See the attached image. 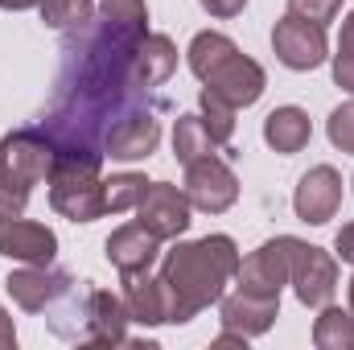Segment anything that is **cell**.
<instances>
[{
	"instance_id": "6da1fadb",
	"label": "cell",
	"mask_w": 354,
	"mask_h": 350,
	"mask_svg": "<svg viewBox=\"0 0 354 350\" xmlns=\"http://www.w3.org/2000/svg\"><path fill=\"white\" fill-rule=\"evenodd\" d=\"M239 260L243 256L231 235H202V239L177 243L161 264V276L174 288L177 301V326H185L202 309L218 305V297L227 293V284L239 272Z\"/></svg>"
},
{
	"instance_id": "7a4b0ae2",
	"label": "cell",
	"mask_w": 354,
	"mask_h": 350,
	"mask_svg": "<svg viewBox=\"0 0 354 350\" xmlns=\"http://www.w3.org/2000/svg\"><path fill=\"white\" fill-rule=\"evenodd\" d=\"M103 153H58L54 169L46 177L50 185V206L71 219V223H95L107 214V198H103Z\"/></svg>"
},
{
	"instance_id": "3957f363",
	"label": "cell",
	"mask_w": 354,
	"mask_h": 350,
	"mask_svg": "<svg viewBox=\"0 0 354 350\" xmlns=\"http://www.w3.org/2000/svg\"><path fill=\"white\" fill-rule=\"evenodd\" d=\"M297 235H276L260 243L248 260H239L235 272V284L243 293H260V297H280V288L288 284V272H292V256H297Z\"/></svg>"
},
{
	"instance_id": "277c9868",
	"label": "cell",
	"mask_w": 354,
	"mask_h": 350,
	"mask_svg": "<svg viewBox=\"0 0 354 350\" xmlns=\"http://www.w3.org/2000/svg\"><path fill=\"white\" fill-rule=\"evenodd\" d=\"M272 50L288 71H317L330 58V42H326V25L305 21L297 12H284L272 29Z\"/></svg>"
},
{
	"instance_id": "5b68a950",
	"label": "cell",
	"mask_w": 354,
	"mask_h": 350,
	"mask_svg": "<svg viewBox=\"0 0 354 350\" xmlns=\"http://www.w3.org/2000/svg\"><path fill=\"white\" fill-rule=\"evenodd\" d=\"M185 198H189V206L194 210H202V214H223V210H231L235 206V198H239V177L235 169L223 161V157H202V161H189L185 165Z\"/></svg>"
},
{
	"instance_id": "8992f818",
	"label": "cell",
	"mask_w": 354,
	"mask_h": 350,
	"mask_svg": "<svg viewBox=\"0 0 354 350\" xmlns=\"http://www.w3.org/2000/svg\"><path fill=\"white\" fill-rule=\"evenodd\" d=\"M189 214H194V206H189L185 190H177L169 181H149L140 202H136V223L145 231H153L161 243L165 239H181L189 231V223H194Z\"/></svg>"
},
{
	"instance_id": "52a82bcc",
	"label": "cell",
	"mask_w": 354,
	"mask_h": 350,
	"mask_svg": "<svg viewBox=\"0 0 354 350\" xmlns=\"http://www.w3.org/2000/svg\"><path fill=\"white\" fill-rule=\"evenodd\" d=\"M54 157L58 149L46 128H17L0 140V169L21 177L25 185H41L54 169Z\"/></svg>"
},
{
	"instance_id": "ba28073f",
	"label": "cell",
	"mask_w": 354,
	"mask_h": 350,
	"mask_svg": "<svg viewBox=\"0 0 354 350\" xmlns=\"http://www.w3.org/2000/svg\"><path fill=\"white\" fill-rule=\"evenodd\" d=\"M288 284L297 293L301 305L309 309H322L334 301V288H338V256H330L326 248H313V243H297V256H292V272H288Z\"/></svg>"
},
{
	"instance_id": "9c48e42d",
	"label": "cell",
	"mask_w": 354,
	"mask_h": 350,
	"mask_svg": "<svg viewBox=\"0 0 354 350\" xmlns=\"http://www.w3.org/2000/svg\"><path fill=\"white\" fill-rule=\"evenodd\" d=\"M157 145H161L157 111L153 107H132L103 136V157H111V161H149L157 153Z\"/></svg>"
},
{
	"instance_id": "30bf717a",
	"label": "cell",
	"mask_w": 354,
	"mask_h": 350,
	"mask_svg": "<svg viewBox=\"0 0 354 350\" xmlns=\"http://www.w3.org/2000/svg\"><path fill=\"white\" fill-rule=\"evenodd\" d=\"M120 297H124L132 322H140V326H177V301H174V288L165 284V276L128 272Z\"/></svg>"
},
{
	"instance_id": "8fae6325",
	"label": "cell",
	"mask_w": 354,
	"mask_h": 350,
	"mask_svg": "<svg viewBox=\"0 0 354 350\" xmlns=\"http://www.w3.org/2000/svg\"><path fill=\"white\" fill-rule=\"evenodd\" d=\"M202 87H210L214 95H223L231 107H252V103L264 95L268 75L256 58H248L243 50H235V54H227V58L202 79Z\"/></svg>"
},
{
	"instance_id": "7c38bea8",
	"label": "cell",
	"mask_w": 354,
	"mask_h": 350,
	"mask_svg": "<svg viewBox=\"0 0 354 350\" xmlns=\"http://www.w3.org/2000/svg\"><path fill=\"white\" fill-rule=\"evenodd\" d=\"M71 276L66 272H58L54 264H25V268H17V272H8L4 276V288H8V297L25 309V313H46L62 293H71Z\"/></svg>"
},
{
	"instance_id": "4fadbf2b",
	"label": "cell",
	"mask_w": 354,
	"mask_h": 350,
	"mask_svg": "<svg viewBox=\"0 0 354 350\" xmlns=\"http://www.w3.org/2000/svg\"><path fill=\"white\" fill-rule=\"evenodd\" d=\"M342 206V177L334 165H313L309 174L297 181V194H292V210L301 223L309 227H322L338 214Z\"/></svg>"
},
{
	"instance_id": "5bb4252c",
	"label": "cell",
	"mask_w": 354,
	"mask_h": 350,
	"mask_svg": "<svg viewBox=\"0 0 354 350\" xmlns=\"http://www.w3.org/2000/svg\"><path fill=\"white\" fill-rule=\"evenodd\" d=\"M280 317V297H260V293H243L235 288L231 297H218V322L223 330H235L243 338H260L272 330V322Z\"/></svg>"
},
{
	"instance_id": "9a60e30c",
	"label": "cell",
	"mask_w": 354,
	"mask_h": 350,
	"mask_svg": "<svg viewBox=\"0 0 354 350\" xmlns=\"http://www.w3.org/2000/svg\"><path fill=\"white\" fill-rule=\"evenodd\" d=\"M0 256L17 264H54L58 235L33 219H0Z\"/></svg>"
},
{
	"instance_id": "2e32d148",
	"label": "cell",
	"mask_w": 354,
	"mask_h": 350,
	"mask_svg": "<svg viewBox=\"0 0 354 350\" xmlns=\"http://www.w3.org/2000/svg\"><path fill=\"white\" fill-rule=\"evenodd\" d=\"M83 342L91 347H120L128 342V305L124 297L107 288H87V309H83Z\"/></svg>"
},
{
	"instance_id": "e0dca14e",
	"label": "cell",
	"mask_w": 354,
	"mask_h": 350,
	"mask_svg": "<svg viewBox=\"0 0 354 350\" xmlns=\"http://www.w3.org/2000/svg\"><path fill=\"white\" fill-rule=\"evenodd\" d=\"M103 252H107V264H111L120 276H128V272H149V268L157 264V256H161V239H157L153 231H145L140 223H128V227H115V231L107 235Z\"/></svg>"
},
{
	"instance_id": "ac0fdd59",
	"label": "cell",
	"mask_w": 354,
	"mask_h": 350,
	"mask_svg": "<svg viewBox=\"0 0 354 350\" xmlns=\"http://www.w3.org/2000/svg\"><path fill=\"white\" fill-rule=\"evenodd\" d=\"M177 71V46L165 33H145L136 42V54H132V79L145 91L169 83V75Z\"/></svg>"
},
{
	"instance_id": "d6986e66",
	"label": "cell",
	"mask_w": 354,
	"mask_h": 350,
	"mask_svg": "<svg viewBox=\"0 0 354 350\" xmlns=\"http://www.w3.org/2000/svg\"><path fill=\"white\" fill-rule=\"evenodd\" d=\"M264 140H268V149H276L280 157H292V153H301V149L313 140L309 111H305V107H297V103H284V107L268 111V120H264Z\"/></svg>"
},
{
	"instance_id": "ffe728a7",
	"label": "cell",
	"mask_w": 354,
	"mask_h": 350,
	"mask_svg": "<svg viewBox=\"0 0 354 350\" xmlns=\"http://www.w3.org/2000/svg\"><path fill=\"white\" fill-rule=\"evenodd\" d=\"M313 347L317 350H354V313L338 305H322L313 322Z\"/></svg>"
},
{
	"instance_id": "44dd1931",
	"label": "cell",
	"mask_w": 354,
	"mask_h": 350,
	"mask_svg": "<svg viewBox=\"0 0 354 350\" xmlns=\"http://www.w3.org/2000/svg\"><path fill=\"white\" fill-rule=\"evenodd\" d=\"M174 153H177V161H181V165L202 161V157H210V153H214V136L206 132L202 116H177V124H174Z\"/></svg>"
},
{
	"instance_id": "7402d4cb",
	"label": "cell",
	"mask_w": 354,
	"mask_h": 350,
	"mask_svg": "<svg viewBox=\"0 0 354 350\" xmlns=\"http://www.w3.org/2000/svg\"><path fill=\"white\" fill-rule=\"evenodd\" d=\"M41 21L58 33H79L95 21L91 0H41Z\"/></svg>"
},
{
	"instance_id": "603a6c76",
	"label": "cell",
	"mask_w": 354,
	"mask_h": 350,
	"mask_svg": "<svg viewBox=\"0 0 354 350\" xmlns=\"http://www.w3.org/2000/svg\"><path fill=\"white\" fill-rule=\"evenodd\" d=\"M198 116H202V124H206V132L214 136V145H227L231 136H235V111L239 107H231L223 95H214L210 87H202V95H198Z\"/></svg>"
},
{
	"instance_id": "cb8c5ba5",
	"label": "cell",
	"mask_w": 354,
	"mask_h": 350,
	"mask_svg": "<svg viewBox=\"0 0 354 350\" xmlns=\"http://www.w3.org/2000/svg\"><path fill=\"white\" fill-rule=\"evenodd\" d=\"M145 174H111L103 181V198H107V210L111 214H124V210H136L140 194H145Z\"/></svg>"
},
{
	"instance_id": "d4e9b609",
	"label": "cell",
	"mask_w": 354,
	"mask_h": 350,
	"mask_svg": "<svg viewBox=\"0 0 354 350\" xmlns=\"http://www.w3.org/2000/svg\"><path fill=\"white\" fill-rule=\"evenodd\" d=\"M29 190L21 177H12L8 169H0V219H21L29 206Z\"/></svg>"
},
{
	"instance_id": "484cf974",
	"label": "cell",
	"mask_w": 354,
	"mask_h": 350,
	"mask_svg": "<svg viewBox=\"0 0 354 350\" xmlns=\"http://www.w3.org/2000/svg\"><path fill=\"white\" fill-rule=\"evenodd\" d=\"M326 132H330V145H334V149H342V153H351L354 157V99L330 111Z\"/></svg>"
},
{
	"instance_id": "4316f807",
	"label": "cell",
	"mask_w": 354,
	"mask_h": 350,
	"mask_svg": "<svg viewBox=\"0 0 354 350\" xmlns=\"http://www.w3.org/2000/svg\"><path fill=\"white\" fill-rule=\"evenodd\" d=\"M288 12H297L305 21H317V25H330L342 12V0H288Z\"/></svg>"
},
{
	"instance_id": "83f0119b",
	"label": "cell",
	"mask_w": 354,
	"mask_h": 350,
	"mask_svg": "<svg viewBox=\"0 0 354 350\" xmlns=\"http://www.w3.org/2000/svg\"><path fill=\"white\" fill-rule=\"evenodd\" d=\"M334 83L354 95V50H338L334 54Z\"/></svg>"
},
{
	"instance_id": "f1b7e54d",
	"label": "cell",
	"mask_w": 354,
	"mask_h": 350,
	"mask_svg": "<svg viewBox=\"0 0 354 350\" xmlns=\"http://www.w3.org/2000/svg\"><path fill=\"white\" fill-rule=\"evenodd\" d=\"M210 17H218V21H227V17H239L243 8H248V0H198Z\"/></svg>"
},
{
	"instance_id": "f546056e",
	"label": "cell",
	"mask_w": 354,
	"mask_h": 350,
	"mask_svg": "<svg viewBox=\"0 0 354 350\" xmlns=\"http://www.w3.org/2000/svg\"><path fill=\"white\" fill-rule=\"evenodd\" d=\"M334 256L342 264H354V223H346L342 231H338V239H334Z\"/></svg>"
},
{
	"instance_id": "4dcf8cb0",
	"label": "cell",
	"mask_w": 354,
	"mask_h": 350,
	"mask_svg": "<svg viewBox=\"0 0 354 350\" xmlns=\"http://www.w3.org/2000/svg\"><path fill=\"white\" fill-rule=\"evenodd\" d=\"M17 347V326H12V313L0 305V350H12Z\"/></svg>"
},
{
	"instance_id": "1f68e13d",
	"label": "cell",
	"mask_w": 354,
	"mask_h": 350,
	"mask_svg": "<svg viewBox=\"0 0 354 350\" xmlns=\"http://www.w3.org/2000/svg\"><path fill=\"white\" fill-rule=\"evenodd\" d=\"M338 50H354V12L342 21V37H338Z\"/></svg>"
},
{
	"instance_id": "d6a6232c",
	"label": "cell",
	"mask_w": 354,
	"mask_h": 350,
	"mask_svg": "<svg viewBox=\"0 0 354 350\" xmlns=\"http://www.w3.org/2000/svg\"><path fill=\"white\" fill-rule=\"evenodd\" d=\"M214 347H248V338H243V334H235V330H223V334L214 338Z\"/></svg>"
},
{
	"instance_id": "836d02e7",
	"label": "cell",
	"mask_w": 354,
	"mask_h": 350,
	"mask_svg": "<svg viewBox=\"0 0 354 350\" xmlns=\"http://www.w3.org/2000/svg\"><path fill=\"white\" fill-rule=\"evenodd\" d=\"M0 8H8V12H25V8H41V0H0Z\"/></svg>"
},
{
	"instance_id": "e575fe53",
	"label": "cell",
	"mask_w": 354,
	"mask_h": 350,
	"mask_svg": "<svg viewBox=\"0 0 354 350\" xmlns=\"http://www.w3.org/2000/svg\"><path fill=\"white\" fill-rule=\"evenodd\" d=\"M351 313H354V276H351Z\"/></svg>"
}]
</instances>
